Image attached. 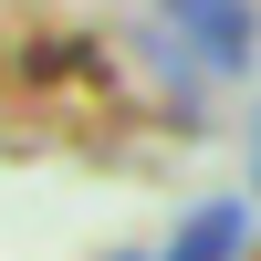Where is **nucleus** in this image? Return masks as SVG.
I'll return each instance as SVG.
<instances>
[{
    "label": "nucleus",
    "instance_id": "1",
    "mask_svg": "<svg viewBox=\"0 0 261 261\" xmlns=\"http://www.w3.org/2000/svg\"><path fill=\"white\" fill-rule=\"evenodd\" d=\"M167 32L188 42L199 73H251V42H261V11L251 0H157Z\"/></svg>",
    "mask_w": 261,
    "mask_h": 261
},
{
    "label": "nucleus",
    "instance_id": "2",
    "mask_svg": "<svg viewBox=\"0 0 261 261\" xmlns=\"http://www.w3.org/2000/svg\"><path fill=\"white\" fill-rule=\"evenodd\" d=\"M241 241H251V199H209V209H188V220L167 230L157 261H230Z\"/></svg>",
    "mask_w": 261,
    "mask_h": 261
},
{
    "label": "nucleus",
    "instance_id": "3",
    "mask_svg": "<svg viewBox=\"0 0 261 261\" xmlns=\"http://www.w3.org/2000/svg\"><path fill=\"white\" fill-rule=\"evenodd\" d=\"M251 157H261V115H251ZM251 188H261V167H251Z\"/></svg>",
    "mask_w": 261,
    "mask_h": 261
}]
</instances>
